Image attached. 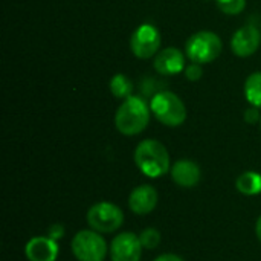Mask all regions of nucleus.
Returning a JSON list of instances; mask_svg holds the SVG:
<instances>
[{
	"label": "nucleus",
	"mask_w": 261,
	"mask_h": 261,
	"mask_svg": "<svg viewBox=\"0 0 261 261\" xmlns=\"http://www.w3.org/2000/svg\"><path fill=\"white\" fill-rule=\"evenodd\" d=\"M150 107L141 96H128L118 107L115 115V125L119 133L135 136L142 133L150 122Z\"/></svg>",
	"instance_id": "nucleus-1"
},
{
	"label": "nucleus",
	"mask_w": 261,
	"mask_h": 261,
	"mask_svg": "<svg viewBox=\"0 0 261 261\" xmlns=\"http://www.w3.org/2000/svg\"><path fill=\"white\" fill-rule=\"evenodd\" d=\"M135 164L142 174L156 179L170 171V154L159 141L145 139L135 150Z\"/></svg>",
	"instance_id": "nucleus-2"
},
{
	"label": "nucleus",
	"mask_w": 261,
	"mask_h": 261,
	"mask_svg": "<svg viewBox=\"0 0 261 261\" xmlns=\"http://www.w3.org/2000/svg\"><path fill=\"white\" fill-rule=\"evenodd\" d=\"M154 116L167 127H179L187 119V107L184 101L173 92H158L150 102Z\"/></svg>",
	"instance_id": "nucleus-3"
},
{
	"label": "nucleus",
	"mask_w": 261,
	"mask_h": 261,
	"mask_svg": "<svg viewBox=\"0 0 261 261\" xmlns=\"http://www.w3.org/2000/svg\"><path fill=\"white\" fill-rule=\"evenodd\" d=\"M223 44L217 34L211 31H199L193 34L185 44L187 57L197 64L213 63L222 54Z\"/></svg>",
	"instance_id": "nucleus-4"
},
{
	"label": "nucleus",
	"mask_w": 261,
	"mask_h": 261,
	"mask_svg": "<svg viewBox=\"0 0 261 261\" xmlns=\"http://www.w3.org/2000/svg\"><path fill=\"white\" fill-rule=\"evenodd\" d=\"M124 222V214L119 206L110 202L95 203L87 211V223L89 226L101 234H110L121 228Z\"/></svg>",
	"instance_id": "nucleus-5"
},
{
	"label": "nucleus",
	"mask_w": 261,
	"mask_h": 261,
	"mask_svg": "<svg viewBox=\"0 0 261 261\" xmlns=\"http://www.w3.org/2000/svg\"><path fill=\"white\" fill-rule=\"evenodd\" d=\"M72 252L78 261H104L107 243L96 231H80L72 240Z\"/></svg>",
	"instance_id": "nucleus-6"
},
{
	"label": "nucleus",
	"mask_w": 261,
	"mask_h": 261,
	"mask_svg": "<svg viewBox=\"0 0 261 261\" xmlns=\"http://www.w3.org/2000/svg\"><path fill=\"white\" fill-rule=\"evenodd\" d=\"M161 47V32L148 23L141 24L132 35L130 49L135 57L141 60L151 58L158 55Z\"/></svg>",
	"instance_id": "nucleus-7"
},
{
	"label": "nucleus",
	"mask_w": 261,
	"mask_h": 261,
	"mask_svg": "<svg viewBox=\"0 0 261 261\" xmlns=\"http://www.w3.org/2000/svg\"><path fill=\"white\" fill-rule=\"evenodd\" d=\"M142 243L133 232H122L110 243L112 261H139L142 255Z\"/></svg>",
	"instance_id": "nucleus-8"
},
{
	"label": "nucleus",
	"mask_w": 261,
	"mask_h": 261,
	"mask_svg": "<svg viewBox=\"0 0 261 261\" xmlns=\"http://www.w3.org/2000/svg\"><path fill=\"white\" fill-rule=\"evenodd\" d=\"M261 41V32L254 24L242 26L231 40V49L237 57H251L257 52Z\"/></svg>",
	"instance_id": "nucleus-9"
},
{
	"label": "nucleus",
	"mask_w": 261,
	"mask_h": 261,
	"mask_svg": "<svg viewBox=\"0 0 261 261\" xmlns=\"http://www.w3.org/2000/svg\"><path fill=\"white\" fill-rule=\"evenodd\" d=\"M153 66L161 75H177L187 67L184 52L177 47H167L158 52Z\"/></svg>",
	"instance_id": "nucleus-10"
},
{
	"label": "nucleus",
	"mask_w": 261,
	"mask_h": 261,
	"mask_svg": "<svg viewBox=\"0 0 261 261\" xmlns=\"http://www.w3.org/2000/svg\"><path fill=\"white\" fill-rule=\"evenodd\" d=\"M24 254L29 261H55L58 257V243L49 236L32 237L26 243Z\"/></svg>",
	"instance_id": "nucleus-11"
},
{
	"label": "nucleus",
	"mask_w": 261,
	"mask_h": 261,
	"mask_svg": "<svg viewBox=\"0 0 261 261\" xmlns=\"http://www.w3.org/2000/svg\"><path fill=\"white\" fill-rule=\"evenodd\" d=\"M158 191L151 185H141L130 193L128 206L138 216L150 214L158 205Z\"/></svg>",
	"instance_id": "nucleus-12"
},
{
	"label": "nucleus",
	"mask_w": 261,
	"mask_h": 261,
	"mask_svg": "<svg viewBox=\"0 0 261 261\" xmlns=\"http://www.w3.org/2000/svg\"><path fill=\"white\" fill-rule=\"evenodd\" d=\"M171 177L182 188H193L200 182L202 171L199 165L190 159H180L171 167Z\"/></svg>",
	"instance_id": "nucleus-13"
},
{
	"label": "nucleus",
	"mask_w": 261,
	"mask_h": 261,
	"mask_svg": "<svg viewBox=\"0 0 261 261\" xmlns=\"http://www.w3.org/2000/svg\"><path fill=\"white\" fill-rule=\"evenodd\" d=\"M236 187L245 196H257L261 193V174L255 171H245L237 177Z\"/></svg>",
	"instance_id": "nucleus-14"
},
{
	"label": "nucleus",
	"mask_w": 261,
	"mask_h": 261,
	"mask_svg": "<svg viewBox=\"0 0 261 261\" xmlns=\"http://www.w3.org/2000/svg\"><path fill=\"white\" fill-rule=\"evenodd\" d=\"M245 96L252 107L261 109V72H254L245 83Z\"/></svg>",
	"instance_id": "nucleus-15"
},
{
	"label": "nucleus",
	"mask_w": 261,
	"mask_h": 261,
	"mask_svg": "<svg viewBox=\"0 0 261 261\" xmlns=\"http://www.w3.org/2000/svg\"><path fill=\"white\" fill-rule=\"evenodd\" d=\"M110 92L118 99H127L133 93V84H132V81L125 75L116 73L110 80Z\"/></svg>",
	"instance_id": "nucleus-16"
},
{
	"label": "nucleus",
	"mask_w": 261,
	"mask_h": 261,
	"mask_svg": "<svg viewBox=\"0 0 261 261\" xmlns=\"http://www.w3.org/2000/svg\"><path fill=\"white\" fill-rule=\"evenodd\" d=\"M216 3L226 15H239L246 8V0H216Z\"/></svg>",
	"instance_id": "nucleus-17"
},
{
	"label": "nucleus",
	"mask_w": 261,
	"mask_h": 261,
	"mask_svg": "<svg viewBox=\"0 0 261 261\" xmlns=\"http://www.w3.org/2000/svg\"><path fill=\"white\" fill-rule=\"evenodd\" d=\"M139 240L142 243L144 248L147 249H156L161 243V232L154 228H148V229H144L139 236Z\"/></svg>",
	"instance_id": "nucleus-18"
},
{
	"label": "nucleus",
	"mask_w": 261,
	"mask_h": 261,
	"mask_svg": "<svg viewBox=\"0 0 261 261\" xmlns=\"http://www.w3.org/2000/svg\"><path fill=\"white\" fill-rule=\"evenodd\" d=\"M202 73H203V69L200 64L197 63H191L185 67V76L190 80V81H197L202 78Z\"/></svg>",
	"instance_id": "nucleus-19"
},
{
	"label": "nucleus",
	"mask_w": 261,
	"mask_h": 261,
	"mask_svg": "<svg viewBox=\"0 0 261 261\" xmlns=\"http://www.w3.org/2000/svg\"><path fill=\"white\" fill-rule=\"evenodd\" d=\"M47 236L50 237V239H54V240H60V239H63L64 237V226L63 225H52L49 229H47Z\"/></svg>",
	"instance_id": "nucleus-20"
},
{
	"label": "nucleus",
	"mask_w": 261,
	"mask_h": 261,
	"mask_svg": "<svg viewBox=\"0 0 261 261\" xmlns=\"http://www.w3.org/2000/svg\"><path fill=\"white\" fill-rule=\"evenodd\" d=\"M258 110H260V109H257V107H249V109L245 112V121H246L248 124H257L258 119H260Z\"/></svg>",
	"instance_id": "nucleus-21"
},
{
	"label": "nucleus",
	"mask_w": 261,
	"mask_h": 261,
	"mask_svg": "<svg viewBox=\"0 0 261 261\" xmlns=\"http://www.w3.org/2000/svg\"><path fill=\"white\" fill-rule=\"evenodd\" d=\"M154 261H184L179 255H174V254H164L161 257H158Z\"/></svg>",
	"instance_id": "nucleus-22"
},
{
	"label": "nucleus",
	"mask_w": 261,
	"mask_h": 261,
	"mask_svg": "<svg viewBox=\"0 0 261 261\" xmlns=\"http://www.w3.org/2000/svg\"><path fill=\"white\" fill-rule=\"evenodd\" d=\"M255 234H257L258 240L261 242V216L258 217V220H257V225H255Z\"/></svg>",
	"instance_id": "nucleus-23"
},
{
	"label": "nucleus",
	"mask_w": 261,
	"mask_h": 261,
	"mask_svg": "<svg viewBox=\"0 0 261 261\" xmlns=\"http://www.w3.org/2000/svg\"><path fill=\"white\" fill-rule=\"evenodd\" d=\"M260 125H261V121H260Z\"/></svg>",
	"instance_id": "nucleus-24"
}]
</instances>
